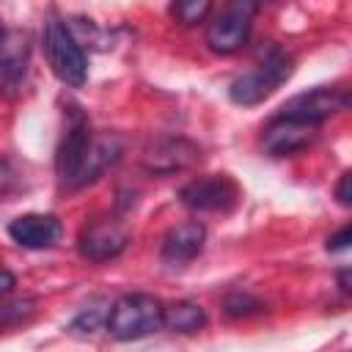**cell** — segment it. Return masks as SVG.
Masks as SVG:
<instances>
[{
    "label": "cell",
    "instance_id": "25",
    "mask_svg": "<svg viewBox=\"0 0 352 352\" xmlns=\"http://www.w3.org/2000/svg\"><path fill=\"white\" fill-rule=\"evenodd\" d=\"M3 36H6V33H3V19H0V41H3Z\"/></svg>",
    "mask_w": 352,
    "mask_h": 352
},
{
    "label": "cell",
    "instance_id": "10",
    "mask_svg": "<svg viewBox=\"0 0 352 352\" xmlns=\"http://www.w3.org/2000/svg\"><path fill=\"white\" fill-rule=\"evenodd\" d=\"M316 140V126L311 124H300L292 118H272L264 132H261V146L270 157H292L300 154L302 148H308Z\"/></svg>",
    "mask_w": 352,
    "mask_h": 352
},
{
    "label": "cell",
    "instance_id": "1",
    "mask_svg": "<svg viewBox=\"0 0 352 352\" xmlns=\"http://www.w3.org/2000/svg\"><path fill=\"white\" fill-rule=\"evenodd\" d=\"M162 319H165L162 300H157L154 294L132 292L113 302V308L104 319V327L118 341H135V338H146V336L157 333L162 327Z\"/></svg>",
    "mask_w": 352,
    "mask_h": 352
},
{
    "label": "cell",
    "instance_id": "21",
    "mask_svg": "<svg viewBox=\"0 0 352 352\" xmlns=\"http://www.w3.org/2000/svg\"><path fill=\"white\" fill-rule=\"evenodd\" d=\"M336 198H338L341 206H349L352 204V173H341L338 187H336Z\"/></svg>",
    "mask_w": 352,
    "mask_h": 352
},
{
    "label": "cell",
    "instance_id": "18",
    "mask_svg": "<svg viewBox=\"0 0 352 352\" xmlns=\"http://www.w3.org/2000/svg\"><path fill=\"white\" fill-rule=\"evenodd\" d=\"M264 305L258 302V300H253L250 294H231L228 300H226V314L228 316H234V319H239V316H250V314H258Z\"/></svg>",
    "mask_w": 352,
    "mask_h": 352
},
{
    "label": "cell",
    "instance_id": "2",
    "mask_svg": "<svg viewBox=\"0 0 352 352\" xmlns=\"http://www.w3.org/2000/svg\"><path fill=\"white\" fill-rule=\"evenodd\" d=\"M292 74V58L280 50H270V55L250 72L239 74L231 85H228V96L234 104L242 107H253L258 102H264L270 94L278 91V85H283Z\"/></svg>",
    "mask_w": 352,
    "mask_h": 352
},
{
    "label": "cell",
    "instance_id": "14",
    "mask_svg": "<svg viewBox=\"0 0 352 352\" xmlns=\"http://www.w3.org/2000/svg\"><path fill=\"white\" fill-rule=\"evenodd\" d=\"M28 55H30L28 36L22 33L3 36L0 41V91L3 94H14L22 85L28 72Z\"/></svg>",
    "mask_w": 352,
    "mask_h": 352
},
{
    "label": "cell",
    "instance_id": "6",
    "mask_svg": "<svg viewBox=\"0 0 352 352\" xmlns=\"http://www.w3.org/2000/svg\"><path fill=\"white\" fill-rule=\"evenodd\" d=\"M129 245V231L121 220L113 217H96L91 220L80 236H77V250L85 261L102 264L110 258H118Z\"/></svg>",
    "mask_w": 352,
    "mask_h": 352
},
{
    "label": "cell",
    "instance_id": "11",
    "mask_svg": "<svg viewBox=\"0 0 352 352\" xmlns=\"http://www.w3.org/2000/svg\"><path fill=\"white\" fill-rule=\"evenodd\" d=\"M121 151H124V143H121L118 135H113V132L94 135V140H91V146H88V151H85V157H82V162H80L74 179H72L69 190H80V187L96 182L110 165L118 162Z\"/></svg>",
    "mask_w": 352,
    "mask_h": 352
},
{
    "label": "cell",
    "instance_id": "5",
    "mask_svg": "<svg viewBox=\"0 0 352 352\" xmlns=\"http://www.w3.org/2000/svg\"><path fill=\"white\" fill-rule=\"evenodd\" d=\"M201 162V146L187 138H160L140 154V168L148 176H176Z\"/></svg>",
    "mask_w": 352,
    "mask_h": 352
},
{
    "label": "cell",
    "instance_id": "19",
    "mask_svg": "<svg viewBox=\"0 0 352 352\" xmlns=\"http://www.w3.org/2000/svg\"><path fill=\"white\" fill-rule=\"evenodd\" d=\"M22 187V173L16 170V165L6 157H0V198L16 192Z\"/></svg>",
    "mask_w": 352,
    "mask_h": 352
},
{
    "label": "cell",
    "instance_id": "20",
    "mask_svg": "<svg viewBox=\"0 0 352 352\" xmlns=\"http://www.w3.org/2000/svg\"><path fill=\"white\" fill-rule=\"evenodd\" d=\"M96 324H99V314L96 311H91V314H82V316H77L74 322H72V333L74 336H91L94 330H96Z\"/></svg>",
    "mask_w": 352,
    "mask_h": 352
},
{
    "label": "cell",
    "instance_id": "13",
    "mask_svg": "<svg viewBox=\"0 0 352 352\" xmlns=\"http://www.w3.org/2000/svg\"><path fill=\"white\" fill-rule=\"evenodd\" d=\"M204 242H206V228L204 223L198 220H187V223H179L173 226L165 239H162V258L168 264H187L192 261L195 256H201L204 250Z\"/></svg>",
    "mask_w": 352,
    "mask_h": 352
},
{
    "label": "cell",
    "instance_id": "23",
    "mask_svg": "<svg viewBox=\"0 0 352 352\" xmlns=\"http://www.w3.org/2000/svg\"><path fill=\"white\" fill-rule=\"evenodd\" d=\"M14 286H16L14 272H8L6 267H0V300H6V297L14 292Z\"/></svg>",
    "mask_w": 352,
    "mask_h": 352
},
{
    "label": "cell",
    "instance_id": "7",
    "mask_svg": "<svg viewBox=\"0 0 352 352\" xmlns=\"http://www.w3.org/2000/svg\"><path fill=\"white\" fill-rule=\"evenodd\" d=\"M239 198V190L231 176L209 173L187 182L179 192V201L192 212H228Z\"/></svg>",
    "mask_w": 352,
    "mask_h": 352
},
{
    "label": "cell",
    "instance_id": "3",
    "mask_svg": "<svg viewBox=\"0 0 352 352\" xmlns=\"http://www.w3.org/2000/svg\"><path fill=\"white\" fill-rule=\"evenodd\" d=\"M44 52L55 77L72 88H80L88 77V60L72 30L60 19H50L44 28Z\"/></svg>",
    "mask_w": 352,
    "mask_h": 352
},
{
    "label": "cell",
    "instance_id": "9",
    "mask_svg": "<svg viewBox=\"0 0 352 352\" xmlns=\"http://www.w3.org/2000/svg\"><path fill=\"white\" fill-rule=\"evenodd\" d=\"M91 140H94V132H91L88 118L80 113V107H72V118L66 124V135H63V140L58 146V157H55L58 179H60L63 187L72 184V179H74V173H77Z\"/></svg>",
    "mask_w": 352,
    "mask_h": 352
},
{
    "label": "cell",
    "instance_id": "24",
    "mask_svg": "<svg viewBox=\"0 0 352 352\" xmlns=\"http://www.w3.org/2000/svg\"><path fill=\"white\" fill-rule=\"evenodd\" d=\"M338 283H341V292H349V280H346V270H341V275H338Z\"/></svg>",
    "mask_w": 352,
    "mask_h": 352
},
{
    "label": "cell",
    "instance_id": "8",
    "mask_svg": "<svg viewBox=\"0 0 352 352\" xmlns=\"http://www.w3.org/2000/svg\"><path fill=\"white\" fill-rule=\"evenodd\" d=\"M346 107H349V94L346 91H341V88H314V91L292 96L280 107V116L292 118V121H300V124L319 126L322 121H327L330 116H336Z\"/></svg>",
    "mask_w": 352,
    "mask_h": 352
},
{
    "label": "cell",
    "instance_id": "4",
    "mask_svg": "<svg viewBox=\"0 0 352 352\" xmlns=\"http://www.w3.org/2000/svg\"><path fill=\"white\" fill-rule=\"evenodd\" d=\"M258 6L250 0H231L206 28V44L212 52L217 55H231L239 52L248 44L250 28H253V16H256Z\"/></svg>",
    "mask_w": 352,
    "mask_h": 352
},
{
    "label": "cell",
    "instance_id": "12",
    "mask_svg": "<svg viewBox=\"0 0 352 352\" xmlns=\"http://www.w3.org/2000/svg\"><path fill=\"white\" fill-rule=\"evenodd\" d=\"M8 234L16 245L30 248V250H41V248H52L60 239V220L55 214H22L16 220H11Z\"/></svg>",
    "mask_w": 352,
    "mask_h": 352
},
{
    "label": "cell",
    "instance_id": "22",
    "mask_svg": "<svg viewBox=\"0 0 352 352\" xmlns=\"http://www.w3.org/2000/svg\"><path fill=\"white\" fill-rule=\"evenodd\" d=\"M349 242H352V228H349V226H344L338 234H333V236L327 239V250H346V248H349Z\"/></svg>",
    "mask_w": 352,
    "mask_h": 352
},
{
    "label": "cell",
    "instance_id": "17",
    "mask_svg": "<svg viewBox=\"0 0 352 352\" xmlns=\"http://www.w3.org/2000/svg\"><path fill=\"white\" fill-rule=\"evenodd\" d=\"M33 300H11V302H0V330L25 322L33 314Z\"/></svg>",
    "mask_w": 352,
    "mask_h": 352
},
{
    "label": "cell",
    "instance_id": "15",
    "mask_svg": "<svg viewBox=\"0 0 352 352\" xmlns=\"http://www.w3.org/2000/svg\"><path fill=\"white\" fill-rule=\"evenodd\" d=\"M206 324V314L198 302L192 300H179V302H170L165 305V319H162V327L173 330V333H195Z\"/></svg>",
    "mask_w": 352,
    "mask_h": 352
},
{
    "label": "cell",
    "instance_id": "16",
    "mask_svg": "<svg viewBox=\"0 0 352 352\" xmlns=\"http://www.w3.org/2000/svg\"><path fill=\"white\" fill-rule=\"evenodd\" d=\"M212 11V3L209 0H179L170 6V16L179 22V25H201Z\"/></svg>",
    "mask_w": 352,
    "mask_h": 352
}]
</instances>
